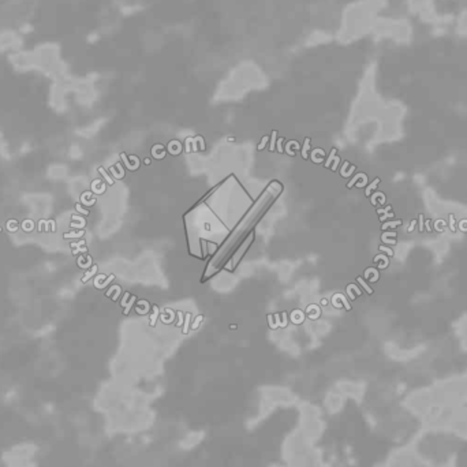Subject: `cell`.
<instances>
[{
    "instance_id": "6da1fadb",
    "label": "cell",
    "mask_w": 467,
    "mask_h": 467,
    "mask_svg": "<svg viewBox=\"0 0 467 467\" xmlns=\"http://www.w3.org/2000/svg\"><path fill=\"white\" fill-rule=\"evenodd\" d=\"M40 447L34 441H19L1 452L3 467H38Z\"/></svg>"
},
{
    "instance_id": "7a4b0ae2",
    "label": "cell",
    "mask_w": 467,
    "mask_h": 467,
    "mask_svg": "<svg viewBox=\"0 0 467 467\" xmlns=\"http://www.w3.org/2000/svg\"><path fill=\"white\" fill-rule=\"evenodd\" d=\"M153 310H154V313H153V316H152V323H150L152 325L156 324V317H157V314H159V309L156 308V306L153 308Z\"/></svg>"
},
{
    "instance_id": "3957f363",
    "label": "cell",
    "mask_w": 467,
    "mask_h": 467,
    "mask_svg": "<svg viewBox=\"0 0 467 467\" xmlns=\"http://www.w3.org/2000/svg\"><path fill=\"white\" fill-rule=\"evenodd\" d=\"M266 141H268V137H264V138H262V141H261L260 145H258V150H262V149L265 148Z\"/></svg>"
},
{
    "instance_id": "277c9868",
    "label": "cell",
    "mask_w": 467,
    "mask_h": 467,
    "mask_svg": "<svg viewBox=\"0 0 467 467\" xmlns=\"http://www.w3.org/2000/svg\"><path fill=\"white\" fill-rule=\"evenodd\" d=\"M189 321H190V314H186V325L183 329V334H187V329H189Z\"/></svg>"
},
{
    "instance_id": "5b68a950",
    "label": "cell",
    "mask_w": 467,
    "mask_h": 467,
    "mask_svg": "<svg viewBox=\"0 0 467 467\" xmlns=\"http://www.w3.org/2000/svg\"><path fill=\"white\" fill-rule=\"evenodd\" d=\"M272 135H273V137H272L271 150H273V149H275V137H276V131H273V133H272Z\"/></svg>"
},
{
    "instance_id": "8992f818",
    "label": "cell",
    "mask_w": 467,
    "mask_h": 467,
    "mask_svg": "<svg viewBox=\"0 0 467 467\" xmlns=\"http://www.w3.org/2000/svg\"><path fill=\"white\" fill-rule=\"evenodd\" d=\"M309 148V139H306V141H305V150H303V156H305V157H306V149Z\"/></svg>"
}]
</instances>
